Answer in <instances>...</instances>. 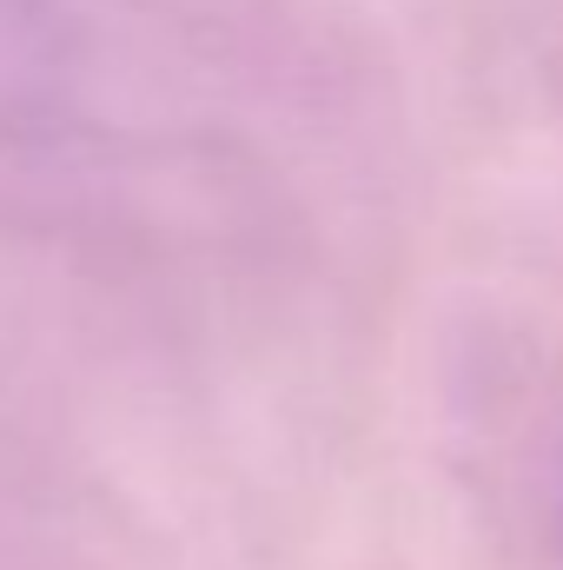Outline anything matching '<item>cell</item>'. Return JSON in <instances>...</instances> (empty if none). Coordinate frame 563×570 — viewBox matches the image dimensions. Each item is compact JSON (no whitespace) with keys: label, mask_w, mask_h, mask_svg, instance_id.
<instances>
[{"label":"cell","mask_w":563,"mask_h":570,"mask_svg":"<svg viewBox=\"0 0 563 570\" xmlns=\"http://www.w3.org/2000/svg\"><path fill=\"white\" fill-rule=\"evenodd\" d=\"M47 47V13L40 0H0V80H20Z\"/></svg>","instance_id":"cell-1"},{"label":"cell","mask_w":563,"mask_h":570,"mask_svg":"<svg viewBox=\"0 0 563 570\" xmlns=\"http://www.w3.org/2000/svg\"><path fill=\"white\" fill-rule=\"evenodd\" d=\"M557 531H563V478H557Z\"/></svg>","instance_id":"cell-2"}]
</instances>
